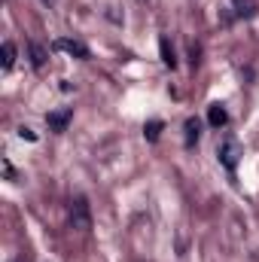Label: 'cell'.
Returning <instances> with one entry per match:
<instances>
[{
    "label": "cell",
    "mask_w": 259,
    "mask_h": 262,
    "mask_svg": "<svg viewBox=\"0 0 259 262\" xmlns=\"http://www.w3.org/2000/svg\"><path fill=\"white\" fill-rule=\"evenodd\" d=\"M67 223H70V229H76V232H89V229H92V210H89V201L82 195L70 198Z\"/></svg>",
    "instance_id": "6da1fadb"
},
{
    "label": "cell",
    "mask_w": 259,
    "mask_h": 262,
    "mask_svg": "<svg viewBox=\"0 0 259 262\" xmlns=\"http://www.w3.org/2000/svg\"><path fill=\"white\" fill-rule=\"evenodd\" d=\"M241 156H244V146H241L235 137H226V140L217 146V159H220V165H223L226 171H235L238 162H241Z\"/></svg>",
    "instance_id": "7a4b0ae2"
},
{
    "label": "cell",
    "mask_w": 259,
    "mask_h": 262,
    "mask_svg": "<svg viewBox=\"0 0 259 262\" xmlns=\"http://www.w3.org/2000/svg\"><path fill=\"white\" fill-rule=\"evenodd\" d=\"M55 49L73 55V58H89V46L79 43V40H67V37H61V40H55Z\"/></svg>",
    "instance_id": "3957f363"
},
{
    "label": "cell",
    "mask_w": 259,
    "mask_h": 262,
    "mask_svg": "<svg viewBox=\"0 0 259 262\" xmlns=\"http://www.w3.org/2000/svg\"><path fill=\"white\" fill-rule=\"evenodd\" d=\"M70 119H73V110H70V107H64V110L49 113V116H46V125H49V131H67Z\"/></svg>",
    "instance_id": "277c9868"
},
{
    "label": "cell",
    "mask_w": 259,
    "mask_h": 262,
    "mask_svg": "<svg viewBox=\"0 0 259 262\" xmlns=\"http://www.w3.org/2000/svg\"><path fill=\"white\" fill-rule=\"evenodd\" d=\"M207 122H210L213 128H223V125L229 122V113H226V107H223V104H210V107H207Z\"/></svg>",
    "instance_id": "5b68a950"
},
{
    "label": "cell",
    "mask_w": 259,
    "mask_h": 262,
    "mask_svg": "<svg viewBox=\"0 0 259 262\" xmlns=\"http://www.w3.org/2000/svg\"><path fill=\"white\" fill-rule=\"evenodd\" d=\"M0 55H3V58H0V67H3V70H12V64H15V43L6 40L3 49H0Z\"/></svg>",
    "instance_id": "8992f818"
},
{
    "label": "cell",
    "mask_w": 259,
    "mask_h": 262,
    "mask_svg": "<svg viewBox=\"0 0 259 262\" xmlns=\"http://www.w3.org/2000/svg\"><path fill=\"white\" fill-rule=\"evenodd\" d=\"M198 137H201V122H198L195 116H189V119H186V146H195Z\"/></svg>",
    "instance_id": "52a82bcc"
},
{
    "label": "cell",
    "mask_w": 259,
    "mask_h": 262,
    "mask_svg": "<svg viewBox=\"0 0 259 262\" xmlns=\"http://www.w3.org/2000/svg\"><path fill=\"white\" fill-rule=\"evenodd\" d=\"M235 3V12L241 18H253L256 15V0H232Z\"/></svg>",
    "instance_id": "ba28073f"
},
{
    "label": "cell",
    "mask_w": 259,
    "mask_h": 262,
    "mask_svg": "<svg viewBox=\"0 0 259 262\" xmlns=\"http://www.w3.org/2000/svg\"><path fill=\"white\" fill-rule=\"evenodd\" d=\"M159 46H162V61H165L168 67H177V55H174L171 40H168V37H162V40H159Z\"/></svg>",
    "instance_id": "9c48e42d"
},
{
    "label": "cell",
    "mask_w": 259,
    "mask_h": 262,
    "mask_svg": "<svg viewBox=\"0 0 259 262\" xmlns=\"http://www.w3.org/2000/svg\"><path fill=\"white\" fill-rule=\"evenodd\" d=\"M28 52H31V64H34V67H43V64H46V58H49V52H46L40 43H31V46H28Z\"/></svg>",
    "instance_id": "30bf717a"
},
{
    "label": "cell",
    "mask_w": 259,
    "mask_h": 262,
    "mask_svg": "<svg viewBox=\"0 0 259 262\" xmlns=\"http://www.w3.org/2000/svg\"><path fill=\"white\" fill-rule=\"evenodd\" d=\"M162 128H165V125H162L159 119H153V122H146V128H143V137H146L149 143H156V140H159V134H162Z\"/></svg>",
    "instance_id": "8fae6325"
},
{
    "label": "cell",
    "mask_w": 259,
    "mask_h": 262,
    "mask_svg": "<svg viewBox=\"0 0 259 262\" xmlns=\"http://www.w3.org/2000/svg\"><path fill=\"white\" fill-rule=\"evenodd\" d=\"M18 134H21L25 140H37V134H34V131H31V128H18Z\"/></svg>",
    "instance_id": "7c38bea8"
},
{
    "label": "cell",
    "mask_w": 259,
    "mask_h": 262,
    "mask_svg": "<svg viewBox=\"0 0 259 262\" xmlns=\"http://www.w3.org/2000/svg\"><path fill=\"white\" fill-rule=\"evenodd\" d=\"M12 262H25V256H15V259H12Z\"/></svg>",
    "instance_id": "4fadbf2b"
}]
</instances>
